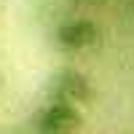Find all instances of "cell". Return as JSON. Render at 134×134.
<instances>
[{"instance_id": "1", "label": "cell", "mask_w": 134, "mask_h": 134, "mask_svg": "<svg viewBox=\"0 0 134 134\" xmlns=\"http://www.w3.org/2000/svg\"><path fill=\"white\" fill-rule=\"evenodd\" d=\"M32 129H38L43 134H67V131L81 129V113H78V105L46 99V105L35 113Z\"/></svg>"}, {"instance_id": "2", "label": "cell", "mask_w": 134, "mask_h": 134, "mask_svg": "<svg viewBox=\"0 0 134 134\" xmlns=\"http://www.w3.org/2000/svg\"><path fill=\"white\" fill-rule=\"evenodd\" d=\"M88 97H91L88 78L83 72H78V70H59L46 83V99H54V102L83 105Z\"/></svg>"}, {"instance_id": "3", "label": "cell", "mask_w": 134, "mask_h": 134, "mask_svg": "<svg viewBox=\"0 0 134 134\" xmlns=\"http://www.w3.org/2000/svg\"><path fill=\"white\" fill-rule=\"evenodd\" d=\"M54 40H57V46L62 51L78 54V51L94 48L99 43V27L91 19H67V21H62L57 27Z\"/></svg>"}, {"instance_id": "4", "label": "cell", "mask_w": 134, "mask_h": 134, "mask_svg": "<svg viewBox=\"0 0 134 134\" xmlns=\"http://www.w3.org/2000/svg\"><path fill=\"white\" fill-rule=\"evenodd\" d=\"M72 3H78V5H97V3H102V0H72Z\"/></svg>"}]
</instances>
